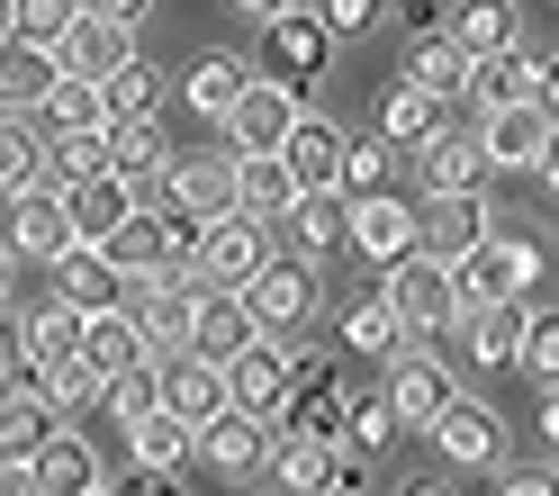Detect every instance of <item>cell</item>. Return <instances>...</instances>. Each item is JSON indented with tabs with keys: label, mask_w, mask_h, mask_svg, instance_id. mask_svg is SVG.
<instances>
[{
	"label": "cell",
	"mask_w": 559,
	"mask_h": 496,
	"mask_svg": "<svg viewBox=\"0 0 559 496\" xmlns=\"http://www.w3.org/2000/svg\"><path fill=\"white\" fill-rule=\"evenodd\" d=\"M37 388L55 398V415H82V406H99V370L82 362V352H73V362H55V370H37Z\"/></svg>",
	"instance_id": "obj_50"
},
{
	"label": "cell",
	"mask_w": 559,
	"mask_h": 496,
	"mask_svg": "<svg viewBox=\"0 0 559 496\" xmlns=\"http://www.w3.org/2000/svg\"><path fill=\"white\" fill-rule=\"evenodd\" d=\"M550 82H559L550 46H497L469 63V109H523V99L550 109Z\"/></svg>",
	"instance_id": "obj_8"
},
{
	"label": "cell",
	"mask_w": 559,
	"mask_h": 496,
	"mask_svg": "<svg viewBox=\"0 0 559 496\" xmlns=\"http://www.w3.org/2000/svg\"><path fill=\"white\" fill-rule=\"evenodd\" d=\"M307 496H370V479H361V470H334L325 487H307Z\"/></svg>",
	"instance_id": "obj_59"
},
{
	"label": "cell",
	"mask_w": 559,
	"mask_h": 496,
	"mask_svg": "<svg viewBox=\"0 0 559 496\" xmlns=\"http://www.w3.org/2000/svg\"><path fill=\"white\" fill-rule=\"evenodd\" d=\"M425 442H433V460H442L451 479H469V470H497V460H506V424H497L487 398H451L425 424Z\"/></svg>",
	"instance_id": "obj_10"
},
{
	"label": "cell",
	"mask_w": 559,
	"mask_h": 496,
	"mask_svg": "<svg viewBox=\"0 0 559 496\" xmlns=\"http://www.w3.org/2000/svg\"><path fill=\"white\" fill-rule=\"evenodd\" d=\"M235 298H243V316H253V334H280V343H289V334L317 326V307H325V271H317V262H298V253H271Z\"/></svg>",
	"instance_id": "obj_2"
},
{
	"label": "cell",
	"mask_w": 559,
	"mask_h": 496,
	"mask_svg": "<svg viewBox=\"0 0 559 496\" xmlns=\"http://www.w3.org/2000/svg\"><path fill=\"white\" fill-rule=\"evenodd\" d=\"M343 352H353V362H389V352H406V326L389 316V298H353L343 307Z\"/></svg>",
	"instance_id": "obj_39"
},
{
	"label": "cell",
	"mask_w": 559,
	"mask_h": 496,
	"mask_svg": "<svg viewBox=\"0 0 559 496\" xmlns=\"http://www.w3.org/2000/svg\"><path fill=\"white\" fill-rule=\"evenodd\" d=\"M0 46H10V0H0Z\"/></svg>",
	"instance_id": "obj_63"
},
{
	"label": "cell",
	"mask_w": 559,
	"mask_h": 496,
	"mask_svg": "<svg viewBox=\"0 0 559 496\" xmlns=\"http://www.w3.org/2000/svg\"><path fill=\"white\" fill-rule=\"evenodd\" d=\"M379 298H389V316L406 326V343H425V334H451V316H461V290H451V262L433 253H406L379 271Z\"/></svg>",
	"instance_id": "obj_4"
},
{
	"label": "cell",
	"mask_w": 559,
	"mask_h": 496,
	"mask_svg": "<svg viewBox=\"0 0 559 496\" xmlns=\"http://www.w3.org/2000/svg\"><path fill=\"white\" fill-rule=\"evenodd\" d=\"M82 496H109V479H99V487H82Z\"/></svg>",
	"instance_id": "obj_64"
},
{
	"label": "cell",
	"mask_w": 559,
	"mask_h": 496,
	"mask_svg": "<svg viewBox=\"0 0 559 496\" xmlns=\"http://www.w3.org/2000/svg\"><path fill=\"white\" fill-rule=\"evenodd\" d=\"M298 199V181L280 172V154H235V217H280V208Z\"/></svg>",
	"instance_id": "obj_37"
},
{
	"label": "cell",
	"mask_w": 559,
	"mask_h": 496,
	"mask_svg": "<svg viewBox=\"0 0 559 496\" xmlns=\"http://www.w3.org/2000/svg\"><path fill=\"white\" fill-rule=\"evenodd\" d=\"M389 496H461V487H451V470H425V479H397Z\"/></svg>",
	"instance_id": "obj_58"
},
{
	"label": "cell",
	"mask_w": 559,
	"mask_h": 496,
	"mask_svg": "<svg viewBox=\"0 0 559 496\" xmlns=\"http://www.w3.org/2000/svg\"><path fill=\"white\" fill-rule=\"evenodd\" d=\"M19 343H27V370H55V362H73V343H82V307H63V298L27 307V316H19Z\"/></svg>",
	"instance_id": "obj_36"
},
{
	"label": "cell",
	"mask_w": 559,
	"mask_h": 496,
	"mask_svg": "<svg viewBox=\"0 0 559 496\" xmlns=\"http://www.w3.org/2000/svg\"><path fill=\"white\" fill-rule=\"evenodd\" d=\"M343 118H317V109H298V127L280 135V172H289L298 190H334V172H343Z\"/></svg>",
	"instance_id": "obj_21"
},
{
	"label": "cell",
	"mask_w": 559,
	"mask_h": 496,
	"mask_svg": "<svg viewBox=\"0 0 559 496\" xmlns=\"http://www.w3.org/2000/svg\"><path fill=\"white\" fill-rule=\"evenodd\" d=\"M55 424H63V415H55V398H46L37 379H19L10 398H0V460H27V451L55 434Z\"/></svg>",
	"instance_id": "obj_34"
},
{
	"label": "cell",
	"mask_w": 559,
	"mask_h": 496,
	"mask_svg": "<svg viewBox=\"0 0 559 496\" xmlns=\"http://www.w3.org/2000/svg\"><path fill=\"white\" fill-rule=\"evenodd\" d=\"M497 496H550V460H497Z\"/></svg>",
	"instance_id": "obj_53"
},
{
	"label": "cell",
	"mask_w": 559,
	"mask_h": 496,
	"mask_svg": "<svg viewBox=\"0 0 559 496\" xmlns=\"http://www.w3.org/2000/svg\"><path fill=\"white\" fill-rule=\"evenodd\" d=\"M262 55H271V82H289V91L307 99V82H325V63H334V37L317 27L307 0H289V10L262 19Z\"/></svg>",
	"instance_id": "obj_11"
},
{
	"label": "cell",
	"mask_w": 559,
	"mask_h": 496,
	"mask_svg": "<svg viewBox=\"0 0 559 496\" xmlns=\"http://www.w3.org/2000/svg\"><path fill=\"white\" fill-rule=\"evenodd\" d=\"M389 415H397V434H425V424L461 398V370L442 362V352H425V343H406V352H389Z\"/></svg>",
	"instance_id": "obj_6"
},
{
	"label": "cell",
	"mask_w": 559,
	"mask_h": 496,
	"mask_svg": "<svg viewBox=\"0 0 559 496\" xmlns=\"http://www.w3.org/2000/svg\"><path fill=\"white\" fill-rule=\"evenodd\" d=\"M343 199H370V190H397V145L389 135H343V172H334Z\"/></svg>",
	"instance_id": "obj_42"
},
{
	"label": "cell",
	"mask_w": 559,
	"mask_h": 496,
	"mask_svg": "<svg viewBox=\"0 0 559 496\" xmlns=\"http://www.w3.org/2000/svg\"><path fill=\"white\" fill-rule=\"evenodd\" d=\"M389 442H397L389 398H379V388H353V406H343V451H353V460H370V451H389Z\"/></svg>",
	"instance_id": "obj_48"
},
{
	"label": "cell",
	"mask_w": 559,
	"mask_h": 496,
	"mask_svg": "<svg viewBox=\"0 0 559 496\" xmlns=\"http://www.w3.org/2000/svg\"><path fill=\"white\" fill-rule=\"evenodd\" d=\"M280 253H298V262H325L334 244H343V190H298L289 208H280Z\"/></svg>",
	"instance_id": "obj_23"
},
{
	"label": "cell",
	"mask_w": 559,
	"mask_h": 496,
	"mask_svg": "<svg viewBox=\"0 0 559 496\" xmlns=\"http://www.w3.org/2000/svg\"><path fill=\"white\" fill-rule=\"evenodd\" d=\"M253 343V316H243L235 290H190V352L199 362H226V352Z\"/></svg>",
	"instance_id": "obj_32"
},
{
	"label": "cell",
	"mask_w": 559,
	"mask_h": 496,
	"mask_svg": "<svg viewBox=\"0 0 559 496\" xmlns=\"http://www.w3.org/2000/svg\"><path fill=\"white\" fill-rule=\"evenodd\" d=\"M37 135H63V127H109V109H99V82H82V73H55V91L37 99Z\"/></svg>",
	"instance_id": "obj_43"
},
{
	"label": "cell",
	"mask_w": 559,
	"mask_h": 496,
	"mask_svg": "<svg viewBox=\"0 0 559 496\" xmlns=\"http://www.w3.org/2000/svg\"><path fill=\"white\" fill-rule=\"evenodd\" d=\"M37 172H46V135H37V118H0V199L27 190Z\"/></svg>",
	"instance_id": "obj_49"
},
{
	"label": "cell",
	"mask_w": 559,
	"mask_h": 496,
	"mask_svg": "<svg viewBox=\"0 0 559 496\" xmlns=\"http://www.w3.org/2000/svg\"><path fill=\"white\" fill-rule=\"evenodd\" d=\"M127 470H190V424L181 415H135L127 424Z\"/></svg>",
	"instance_id": "obj_38"
},
{
	"label": "cell",
	"mask_w": 559,
	"mask_h": 496,
	"mask_svg": "<svg viewBox=\"0 0 559 496\" xmlns=\"http://www.w3.org/2000/svg\"><path fill=\"white\" fill-rule=\"evenodd\" d=\"M271 253H280V244H271L262 217H207L181 271H190V290H243V280H253Z\"/></svg>",
	"instance_id": "obj_5"
},
{
	"label": "cell",
	"mask_w": 559,
	"mask_h": 496,
	"mask_svg": "<svg viewBox=\"0 0 559 496\" xmlns=\"http://www.w3.org/2000/svg\"><path fill=\"white\" fill-rule=\"evenodd\" d=\"M73 10H91V19H118V27H145V10H154V0H73Z\"/></svg>",
	"instance_id": "obj_56"
},
{
	"label": "cell",
	"mask_w": 559,
	"mask_h": 496,
	"mask_svg": "<svg viewBox=\"0 0 559 496\" xmlns=\"http://www.w3.org/2000/svg\"><path fill=\"white\" fill-rule=\"evenodd\" d=\"M550 280V253L533 235H497L487 226L461 262H451V290H461V307H497V298H542Z\"/></svg>",
	"instance_id": "obj_1"
},
{
	"label": "cell",
	"mask_w": 559,
	"mask_h": 496,
	"mask_svg": "<svg viewBox=\"0 0 559 496\" xmlns=\"http://www.w3.org/2000/svg\"><path fill=\"white\" fill-rule=\"evenodd\" d=\"M442 37L461 46V55L523 46V10H514V0H442Z\"/></svg>",
	"instance_id": "obj_31"
},
{
	"label": "cell",
	"mask_w": 559,
	"mask_h": 496,
	"mask_svg": "<svg viewBox=\"0 0 559 496\" xmlns=\"http://www.w3.org/2000/svg\"><path fill=\"white\" fill-rule=\"evenodd\" d=\"M109 496H190V487H181V470H127V479H109Z\"/></svg>",
	"instance_id": "obj_55"
},
{
	"label": "cell",
	"mask_w": 559,
	"mask_h": 496,
	"mask_svg": "<svg viewBox=\"0 0 559 496\" xmlns=\"http://www.w3.org/2000/svg\"><path fill=\"white\" fill-rule=\"evenodd\" d=\"M514 326H523V298L461 307V316H451V334H461V362H469V370H514Z\"/></svg>",
	"instance_id": "obj_30"
},
{
	"label": "cell",
	"mask_w": 559,
	"mask_h": 496,
	"mask_svg": "<svg viewBox=\"0 0 559 496\" xmlns=\"http://www.w3.org/2000/svg\"><path fill=\"white\" fill-rule=\"evenodd\" d=\"M55 73H63V63H55V46H0V118H27V109H37V99L55 91Z\"/></svg>",
	"instance_id": "obj_33"
},
{
	"label": "cell",
	"mask_w": 559,
	"mask_h": 496,
	"mask_svg": "<svg viewBox=\"0 0 559 496\" xmlns=\"http://www.w3.org/2000/svg\"><path fill=\"white\" fill-rule=\"evenodd\" d=\"M469 135H478V163L487 172H523L533 190H550L559 181V163H550V109H478L469 118Z\"/></svg>",
	"instance_id": "obj_3"
},
{
	"label": "cell",
	"mask_w": 559,
	"mask_h": 496,
	"mask_svg": "<svg viewBox=\"0 0 559 496\" xmlns=\"http://www.w3.org/2000/svg\"><path fill=\"white\" fill-rule=\"evenodd\" d=\"M10 271H19V262H10V244H0V307H10Z\"/></svg>",
	"instance_id": "obj_62"
},
{
	"label": "cell",
	"mask_w": 559,
	"mask_h": 496,
	"mask_svg": "<svg viewBox=\"0 0 559 496\" xmlns=\"http://www.w3.org/2000/svg\"><path fill=\"white\" fill-rule=\"evenodd\" d=\"M235 10H243V19H271V10H289V0H235Z\"/></svg>",
	"instance_id": "obj_61"
},
{
	"label": "cell",
	"mask_w": 559,
	"mask_h": 496,
	"mask_svg": "<svg viewBox=\"0 0 559 496\" xmlns=\"http://www.w3.org/2000/svg\"><path fill=\"white\" fill-rule=\"evenodd\" d=\"M82 172H109V127H63V135H46V172H37V181L63 190V181H82Z\"/></svg>",
	"instance_id": "obj_44"
},
{
	"label": "cell",
	"mask_w": 559,
	"mask_h": 496,
	"mask_svg": "<svg viewBox=\"0 0 559 496\" xmlns=\"http://www.w3.org/2000/svg\"><path fill=\"white\" fill-rule=\"evenodd\" d=\"M451 118H461V109H451V99L415 91V82H389V91H379V127H370V135H389L397 154H415V145H433V135H442Z\"/></svg>",
	"instance_id": "obj_24"
},
{
	"label": "cell",
	"mask_w": 559,
	"mask_h": 496,
	"mask_svg": "<svg viewBox=\"0 0 559 496\" xmlns=\"http://www.w3.org/2000/svg\"><path fill=\"white\" fill-rule=\"evenodd\" d=\"M163 163H171V135H163V118H109V172L154 208V190H163Z\"/></svg>",
	"instance_id": "obj_22"
},
{
	"label": "cell",
	"mask_w": 559,
	"mask_h": 496,
	"mask_svg": "<svg viewBox=\"0 0 559 496\" xmlns=\"http://www.w3.org/2000/svg\"><path fill=\"white\" fill-rule=\"evenodd\" d=\"M19 379H37V370H27V343H19V316L0 307V398H10Z\"/></svg>",
	"instance_id": "obj_54"
},
{
	"label": "cell",
	"mask_w": 559,
	"mask_h": 496,
	"mask_svg": "<svg viewBox=\"0 0 559 496\" xmlns=\"http://www.w3.org/2000/svg\"><path fill=\"white\" fill-rule=\"evenodd\" d=\"M46 271H55V298H63V307H82V316H99V307H118V298H127V280L109 271V253H99V244H63Z\"/></svg>",
	"instance_id": "obj_27"
},
{
	"label": "cell",
	"mask_w": 559,
	"mask_h": 496,
	"mask_svg": "<svg viewBox=\"0 0 559 496\" xmlns=\"http://www.w3.org/2000/svg\"><path fill=\"white\" fill-rule=\"evenodd\" d=\"M317 27H325L334 46H353V37L379 27V0H317Z\"/></svg>",
	"instance_id": "obj_52"
},
{
	"label": "cell",
	"mask_w": 559,
	"mask_h": 496,
	"mask_svg": "<svg viewBox=\"0 0 559 496\" xmlns=\"http://www.w3.org/2000/svg\"><path fill=\"white\" fill-rule=\"evenodd\" d=\"M415 163H425V190H478L487 181V163H478V135L451 118L433 145H415Z\"/></svg>",
	"instance_id": "obj_35"
},
{
	"label": "cell",
	"mask_w": 559,
	"mask_h": 496,
	"mask_svg": "<svg viewBox=\"0 0 559 496\" xmlns=\"http://www.w3.org/2000/svg\"><path fill=\"white\" fill-rule=\"evenodd\" d=\"M154 406H163V379H154V362H127V370H109V379H99V415H109L118 434H127L135 415H154Z\"/></svg>",
	"instance_id": "obj_47"
},
{
	"label": "cell",
	"mask_w": 559,
	"mask_h": 496,
	"mask_svg": "<svg viewBox=\"0 0 559 496\" xmlns=\"http://www.w3.org/2000/svg\"><path fill=\"white\" fill-rule=\"evenodd\" d=\"M469 63H478V55H461V46L433 27V37H406L397 82H415V91H433V99H451V109H461V99H469Z\"/></svg>",
	"instance_id": "obj_29"
},
{
	"label": "cell",
	"mask_w": 559,
	"mask_h": 496,
	"mask_svg": "<svg viewBox=\"0 0 559 496\" xmlns=\"http://www.w3.org/2000/svg\"><path fill=\"white\" fill-rule=\"evenodd\" d=\"M217 379H226V406L271 415L280 388H289V343H280V334H253L243 352H226V362H217Z\"/></svg>",
	"instance_id": "obj_17"
},
{
	"label": "cell",
	"mask_w": 559,
	"mask_h": 496,
	"mask_svg": "<svg viewBox=\"0 0 559 496\" xmlns=\"http://www.w3.org/2000/svg\"><path fill=\"white\" fill-rule=\"evenodd\" d=\"M487 226H497L487 190H425L415 199V253H433V262H461Z\"/></svg>",
	"instance_id": "obj_12"
},
{
	"label": "cell",
	"mask_w": 559,
	"mask_h": 496,
	"mask_svg": "<svg viewBox=\"0 0 559 496\" xmlns=\"http://www.w3.org/2000/svg\"><path fill=\"white\" fill-rule=\"evenodd\" d=\"M397 27H406V37H433V27H442V0H397Z\"/></svg>",
	"instance_id": "obj_57"
},
{
	"label": "cell",
	"mask_w": 559,
	"mask_h": 496,
	"mask_svg": "<svg viewBox=\"0 0 559 496\" xmlns=\"http://www.w3.org/2000/svg\"><path fill=\"white\" fill-rule=\"evenodd\" d=\"M0 496H37V479H27V460H0Z\"/></svg>",
	"instance_id": "obj_60"
},
{
	"label": "cell",
	"mask_w": 559,
	"mask_h": 496,
	"mask_svg": "<svg viewBox=\"0 0 559 496\" xmlns=\"http://www.w3.org/2000/svg\"><path fill=\"white\" fill-rule=\"evenodd\" d=\"M63 19H73V0H10V37L19 46H55Z\"/></svg>",
	"instance_id": "obj_51"
},
{
	"label": "cell",
	"mask_w": 559,
	"mask_h": 496,
	"mask_svg": "<svg viewBox=\"0 0 559 496\" xmlns=\"http://www.w3.org/2000/svg\"><path fill=\"white\" fill-rule=\"evenodd\" d=\"M514 370L533 379V388H550V370H559V307H550V298H523V326H514Z\"/></svg>",
	"instance_id": "obj_41"
},
{
	"label": "cell",
	"mask_w": 559,
	"mask_h": 496,
	"mask_svg": "<svg viewBox=\"0 0 559 496\" xmlns=\"http://www.w3.org/2000/svg\"><path fill=\"white\" fill-rule=\"evenodd\" d=\"M154 379H163V415H181L190 434L226 406V379H217V362H199V352H163Z\"/></svg>",
	"instance_id": "obj_25"
},
{
	"label": "cell",
	"mask_w": 559,
	"mask_h": 496,
	"mask_svg": "<svg viewBox=\"0 0 559 496\" xmlns=\"http://www.w3.org/2000/svg\"><path fill=\"white\" fill-rule=\"evenodd\" d=\"M298 109H307V99H298L289 82L243 73V91H235V109L217 118V135H226V154H280V135L298 127Z\"/></svg>",
	"instance_id": "obj_9"
},
{
	"label": "cell",
	"mask_w": 559,
	"mask_h": 496,
	"mask_svg": "<svg viewBox=\"0 0 559 496\" xmlns=\"http://www.w3.org/2000/svg\"><path fill=\"white\" fill-rule=\"evenodd\" d=\"M27 479H37V496H82V487H99L109 470H99V451L73 434V424H55V434L27 451Z\"/></svg>",
	"instance_id": "obj_26"
},
{
	"label": "cell",
	"mask_w": 559,
	"mask_h": 496,
	"mask_svg": "<svg viewBox=\"0 0 559 496\" xmlns=\"http://www.w3.org/2000/svg\"><path fill=\"white\" fill-rule=\"evenodd\" d=\"M235 91H243V55H199L190 73H181V109L190 118H226Z\"/></svg>",
	"instance_id": "obj_40"
},
{
	"label": "cell",
	"mask_w": 559,
	"mask_h": 496,
	"mask_svg": "<svg viewBox=\"0 0 559 496\" xmlns=\"http://www.w3.org/2000/svg\"><path fill=\"white\" fill-rule=\"evenodd\" d=\"M118 307H127L135 352H145V362H163V352H190V280H135Z\"/></svg>",
	"instance_id": "obj_14"
},
{
	"label": "cell",
	"mask_w": 559,
	"mask_h": 496,
	"mask_svg": "<svg viewBox=\"0 0 559 496\" xmlns=\"http://www.w3.org/2000/svg\"><path fill=\"white\" fill-rule=\"evenodd\" d=\"M82 362L109 379V370H127V362H145V352H135V326H127V307H99V316H82Z\"/></svg>",
	"instance_id": "obj_46"
},
{
	"label": "cell",
	"mask_w": 559,
	"mask_h": 496,
	"mask_svg": "<svg viewBox=\"0 0 559 496\" xmlns=\"http://www.w3.org/2000/svg\"><path fill=\"white\" fill-rule=\"evenodd\" d=\"M343 244L370 262V271H389L415 253V199L397 190H370V199H343Z\"/></svg>",
	"instance_id": "obj_13"
},
{
	"label": "cell",
	"mask_w": 559,
	"mask_h": 496,
	"mask_svg": "<svg viewBox=\"0 0 559 496\" xmlns=\"http://www.w3.org/2000/svg\"><path fill=\"white\" fill-rule=\"evenodd\" d=\"M262 470L280 479V496H307V487H325L334 470H353V451H343V442H317V434H271Z\"/></svg>",
	"instance_id": "obj_28"
},
{
	"label": "cell",
	"mask_w": 559,
	"mask_h": 496,
	"mask_svg": "<svg viewBox=\"0 0 559 496\" xmlns=\"http://www.w3.org/2000/svg\"><path fill=\"white\" fill-rule=\"evenodd\" d=\"M0 244H10V262H55L63 244H73V226H63V199L46 190V181H27V190H10V217H0Z\"/></svg>",
	"instance_id": "obj_15"
},
{
	"label": "cell",
	"mask_w": 559,
	"mask_h": 496,
	"mask_svg": "<svg viewBox=\"0 0 559 496\" xmlns=\"http://www.w3.org/2000/svg\"><path fill=\"white\" fill-rule=\"evenodd\" d=\"M99 253H109V271L127 280V290H135V280H190L181 262H171V235H163V208H127V226H118L109 244H99Z\"/></svg>",
	"instance_id": "obj_19"
},
{
	"label": "cell",
	"mask_w": 559,
	"mask_h": 496,
	"mask_svg": "<svg viewBox=\"0 0 559 496\" xmlns=\"http://www.w3.org/2000/svg\"><path fill=\"white\" fill-rule=\"evenodd\" d=\"M55 199H63V226H73V244H109V235L127 226V208H145V199L118 181V172H82V181H63Z\"/></svg>",
	"instance_id": "obj_18"
},
{
	"label": "cell",
	"mask_w": 559,
	"mask_h": 496,
	"mask_svg": "<svg viewBox=\"0 0 559 496\" xmlns=\"http://www.w3.org/2000/svg\"><path fill=\"white\" fill-rule=\"evenodd\" d=\"M262 451H271V415H243V406H217L190 434V460H207V470H226V479H253Z\"/></svg>",
	"instance_id": "obj_16"
},
{
	"label": "cell",
	"mask_w": 559,
	"mask_h": 496,
	"mask_svg": "<svg viewBox=\"0 0 559 496\" xmlns=\"http://www.w3.org/2000/svg\"><path fill=\"white\" fill-rule=\"evenodd\" d=\"M154 208H171V217H190V226L235 217V154H226V145H207V154H171Z\"/></svg>",
	"instance_id": "obj_7"
},
{
	"label": "cell",
	"mask_w": 559,
	"mask_h": 496,
	"mask_svg": "<svg viewBox=\"0 0 559 496\" xmlns=\"http://www.w3.org/2000/svg\"><path fill=\"white\" fill-rule=\"evenodd\" d=\"M99 109H109V118H163V73L145 55H127L118 73L99 82Z\"/></svg>",
	"instance_id": "obj_45"
},
{
	"label": "cell",
	"mask_w": 559,
	"mask_h": 496,
	"mask_svg": "<svg viewBox=\"0 0 559 496\" xmlns=\"http://www.w3.org/2000/svg\"><path fill=\"white\" fill-rule=\"evenodd\" d=\"M127 55H135V27L91 19V10H73V19H63V37H55V63H63V73H82V82H109Z\"/></svg>",
	"instance_id": "obj_20"
}]
</instances>
